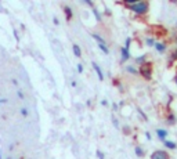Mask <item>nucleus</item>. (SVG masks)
Wrapping results in <instances>:
<instances>
[{"label":"nucleus","instance_id":"nucleus-1","mask_svg":"<svg viewBox=\"0 0 177 159\" xmlns=\"http://www.w3.org/2000/svg\"><path fill=\"white\" fill-rule=\"evenodd\" d=\"M127 7H129L133 12H136V14H138V15H145L148 12V10H150L148 2H137V3L132 4V6H127Z\"/></svg>","mask_w":177,"mask_h":159},{"label":"nucleus","instance_id":"nucleus-2","mask_svg":"<svg viewBox=\"0 0 177 159\" xmlns=\"http://www.w3.org/2000/svg\"><path fill=\"white\" fill-rule=\"evenodd\" d=\"M138 73H140L145 80H151V78H152V64L147 61V62H144L143 65H140Z\"/></svg>","mask_w":177,"mask_h":159},{"label":"nucleus","instance_id":"nucleus-3","mask_svg":"<svg viewBox=\"0 0 177 159\" xmlns=\"http://www.w3.org/2000/svg\"><path fill=\"white\" fill-rule=\"evenodd\" d=\"M91 36H93V39L97 40V44H98V47L102 50V53L108 54L109 50H108V46H107V42L104 40V37H102L101 35H98V33H91Z\"/></svg>","mask_w":177,"mask_h":159},{"label":"nucleus","instance_id":"nucleus-4","mask_svg":"<svg viewBox=\"0 0 177 159\" xmlns=\"http://www.w3.org/2000/svg\"><path fill=\"white\" fill-rule=\"evenodd\" d=\"M151 159H170V155H169V152L165 150H156L152 152Z\"/></svg>","mask_w":177,"mask_h":159},{"label":"nucleus","instance_id":"nucleus-5","mask_svg":"<svg viewBox=\"0 0 177 159\" xmlns=\"http://www.w3.org/2000/svg\"><path fill=\"white\" fill-rule=\"evenodd\" d=\"M91 65H93V69L96 71V73H97V76H98L100 80H104V72H102L101 66H100L97 62H91Z\"/></svg>","mask_w":177,"mask_h":159},{"label":"nucleus","instance_id":"nucleus-6","mask_svg":"<svg viewBox=\"0 0 177 159\" xmlns=\"http://www.w3.org/2000/svg\"><path fill=\"white\" fill-rule=\"evenodd\" d=\"M120 54H122V58H120L122 62H126V61L130 58V51L127 50V48H125V47L120 48Z\"/></svg>","mask_w":177,"mask_h":159},{"label":"nucleus","instance_id":"nucleus-7","mask_svg":"<svg viewBox=\"0 0 177 159\" xmlns=\"http://www.w3.org/2000/svg\"><path fill=\"white\" fill-rule=\"evenodd\" d=\"M168 130H165V129H158L156 130V136H158V138L161 141H165L166 140V137H168Z\"/></svg>","mask_w":177,"mask_h":159},{"label":"nucleus","instance_id":"nucleus-8","mask_svg":"<svg viewBox=\"0 0 177 159\" xmlns=\"http://www.w3.org/2000/svg\"><path fill=\"white\" fill-rule=\"evenodd\" d=\"M154 47H155V50L158 51V53H165L166 51V43L165 42H156Z\"/></svg>","mask_w":177,"mask_h":159},{"label":"nucleus","instance_id":"nucleus-9","mask_svg":"<svg viewBox=\"0 0 177 159\" xmlns=\"http://www.w3.org/2000/svg\"><path fill=\"white\" fill-rule=\"evenodd\" d=\"M72 50H73V54H75L78 58L82 57V50H80V47H79L78 43H73L72 44Z\"/></svg>","mask_w":177,"mask_h":159},{"label":"nucleus","instance_id":"nucleus-10","mask_svg":"<svg viewBox=\"0 0 177 159\" xmlns=\"http://www.w3.org/2000/svg\"><path fill=\"white\" fill-rule=\"evenodd\" d=\"M163 144H165V147H166V148H169V150H176V148H177V144L174 143V141L165 140V141H163Z\"/></svg>","mask_w":177,"mask_h":159},{"label":"nucleus","instance_id":"nucleus-11","mask_svg":"<svg viewBox=\"0 0 177 159\" xmlns=\"http://www.w3.org/2000/svg\"><path fill=\"white\" fill-rule=\"evenodd\" d=\"M126 71L129 73H133V75H138V69L136 68V66H133V65H127L126 66Z\"/></svg>","mask_w":177,"mask_h":159},{"label":"nucleus","instance_id":"nucleus-12","mask_svg":"<svg viewBox=\"0 0 177 159\" xmlns=\"http://www.w3.org/2000/svg\"><path fill=\"white\" fill-rule=\"evenodd\" d=\"M136 62L140 64V65H143L144 62H147V54H143L141 57H137L136 58Z\"/></svg>","mask_w":177,"mask_h":159},{"label":"nucleus","instance_id":"nucleus-13","mask_svg":"<svg viewBox=\"0 0 177 159\" xmlns=\"http://www.w3.org/2000/svg\"><path fill=\"white\" fill-rule=\"evenodd\" d=\"M134 151H136V155H137L138 158H143V156H144V150H143L140 145H137V147L134 148Z\"/></svg>","mask_w":177,"mask_h":159},{"label":"nucleus","instance_id":"nucleus-14","mask_svg":"<svg viewBox=\"0 0 177 159\" xmlns=\"http://www.w3.org/2000/svg\"><path fill=\"white\" fill-rule=\"evenodd\" d=\"M155 39H154V37H147V39H145V44L147 46H150V47H154V46H155Z\"/></svg>","mask_w":177,"mask_h":159},{"label":"nucleus","instance_id":"nucleus-15","mask_svg":"<svg viewBox=\"0 0 177 159\" xmlns=\"http://www.w3.org/2000/svg\"><path fill=\"white\" fill-rule=\"evenodd\" d=\"M168 123H169V125H174V123H176V116H174V114H169Z\"/></svg>","mask_w":177,"mask_h":159},{"label":"nucleus","instance_id":"nucleus-16","mask_svg":"<svg viewBox=\"0 0 177 159\" xmlns=\"http://www.w3.org/2000/svg\"><path fill=\"white\" fill-rule=\"evenodd\" d=\"M177 60V48L176 50L172 53V55H170V58H169V62H174V61Z\"/></svg>","mask_w":177,"mask_h":159},{"label":"nucleus","instance_id":"nucleus-17","mask_svg":"<svg viewBox=\"0 0 177 159\" xmlns=\"http://www.w3.org/2000/svg\"><path fill=\"white\" fill-rule=\"evenodd\" d=\"M65 15H66V17H68V19H71V18H72V10L69 9L68 6L65 7Z\"/></svg>","mask_w":177,"mask_h":159},{"label":"nucleus","instance_id":"nucleus-18","mask_svg":"<svg viewBox=\"0 0 177 159\" xmlns=\"http://www.w3.org/2000/svg\"><path fill=\"white\" fill-rule=\"evenodd\" d=\"M130 43H132V39H130V37H127L126 43H125V48H127V50H129V48H130Z\"/></svg>","mask_w":177,"mask_h":159},{"label":"nucleus","instance_id":"nucleus-19","mask_svg":"<svg viewBox=\"0 0 177 159\" xmlns=\"http://www.w3.org/2000/svg\"><path fill=\"white\" fill-rule=\"evenodd\" d=\"M21 115H22L24 118H27L28 115H29V112H28V109H27V108H22V109H21Z\"/></svg>","mask_w":177,"mask_h":159},{"label":"nucleus","instance_id":"nucleus-20","mask_svg":"<svg viewBox=\"0 0 177 159\" xmlns=\"http://www.w3.org/2000/svg\"><path fill=\"white\" fill-rule=\"evenodd\" d=\"M93 12H94V15H96V18H97V19H98V21H100V19H101V15L98 14V11H97L96 9H94V10H93Z\"/></svg>","mask_w":177,"mask_h":159},{"label":"nucleus","instance_id":"nucleus-21","mask_svg":"<svg viewBox=\"0 0 177 159\" xmlns=\"http://www.w3.org/2000/svg\"><path fill=\"white\" fill-rule=\"evenodd\" d=\"M97 156H98V159H105L104 158V154H102L101 151H97Z\"/></svg>","mask_w":177,"mask_h":159},{"label":"nucleus","instance_id":"nucleus-22","mask_svg":"<svg viewBox=\"0 0 177 159\" xmlns=\"http://www.w3.org/2000/svg\"><path fill=\"white\" fill-rule=\"evenodd\" d=\"M78 72L79 73L83 72V65H82V64H78Z\"/></svg>","mask_w":177,"mask_h":159},{"label":"nucleus","instance_id":"nucleus-23","mask_svg":"<svg viewBox=\"0 0 177 159\" xmlns=\"http://www.w3.org/2000/svg\"><path fill=\"white\" fill-rule=\"evenodd\" d=\"M112 122H114V126H115V127H119V122H118V119L112 118Z\"/></svg>","mask_w":177,"mask_h":159},{"label":"nucleus","instance_id":"nucleus-24","mask_svg":"<svg viewBox=\"0 0 177 159\" xmlns=\"http://www.w3.org/2000/svg\"><path fill=\"white\" fill-rule=\"evenodd\" d=\"M53 22H54L55 25H60V19H58L57 17H54V18H53Z\"/></svg>","mask_w":177,"mask_h":159},{"label":"nucleus","instance_id":"nucleus-25","mask_svg":"<svg viewBox=\"0 0 177 159\" xmlns=\"http://www.w3.org/2000/svg\"><path fill=\"white\" fill-rule=\"evenodd\" d=\"M138 114H140V115H141V116L144 118V119H147V115H145V114H144V112L141 111V109H138Z\"/></svg>","mask_w":177,"mask_h":159},{"label":"nucleus","instance_id":"nucleus-26","mask_svg":"<svg viewBox=\"0 0 177 159\" xmlns=\"http://www.w3.org/2000/svg\"><path fill=\"white\" fill-rule=\"evenodd\" d=\"M145 137H147L148 140H151V134H150V133H145Z\"/></svg>","mask_w":177,"mask_h":159},{"label":"nucleus","instance_id":"nucleus-27","mask_svg":"<svg viewBox=\"0 0 177 159\" xmlns=\"http://www.w3.org/2000/svg\"><path fill=\"white\" fill-rule=\"evenodd\" d=\"M174 82H176V84H177V75H176V78H174Z\"/></svg>","mask_w":177,"mask_h":159},{"label":"nucleus","instance_id":"nucleus-28","mask_svg":"<svg viewBox=\"0 0 177 159\" xmlns=\"http://www.w3.org/2000/svg\"><path fill=\"white\" fill-rule=\"evenodd\" d=\"M7 159H12V156H7Z\"/></svg>","mask_w":177,"mask_h":159},{"label":"nucleus","instance_id":"nucleus-29","mask_svg":"<svg viewBox=\"0 0 177 159\" xmlns=\"http://www.w3.org/2000/svg\"><path fill=\"white\" fill-rule=\"evenodd\" d=\"M176 28H177V22H176Z\"/></svg>","mask_w":177,"mask_h":159},{"label":"nucleus","instance_id":"nucleus-30","mask_svg":"<svg viewBox=\"0 0 177 159\" xmlns=\"http://www.w3.org/2000/svg\"><path fill=\"white\" fill-rule=\"evenodd\" d=\"M176 42H177V37H176Z\"/></svg>","mask_w":177,"mask_h":159}]
</instances>
